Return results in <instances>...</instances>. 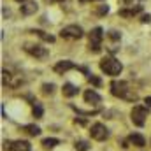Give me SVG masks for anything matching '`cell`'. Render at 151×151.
Returning <instances> with one entry per match:
<instances>
[{
    "label": "cell",
    "instance_id": "obj_25",
    "mask_svg": "<svg viewBox=\"0 0 151 151\" xmlns=\"http://www.w3.org/2000/svg\"><path fill=\"white\" fill-rule=\"evenodd\" d=\"M150 19H151L150 14H142V16H141V21H142V23H150Z\"/></svg>",
    "mask_w": 151,
    "mask_h": 151
},
{
    "label": "cell",
    "instance_id": "obj_24",
    "mask_svg": "<svg viewBox=\"0 0 151 151\" xmlns=\"http://www.w3.org/2000/svg\"><path fill=\"white\" fill-rule=\"evenodd\" d=\"M109 39H113V40H118V39H119V34H118V32H109Z\"/></svg>",
    "mask_w": 151,
    "mask_h": 151
},
{
    "label": "cell",
    "instance_id": "obj_10",
    "mask_svg": "<svg viewBox=\"0 0 151 151\" xmlns=\"http://www.w3.org/2000/svg\"><path fill=\"white\" fill-rule=\"evenodd\" d=\"M84 100H86V104H91V106H97V104H100V95L95 91V90H86L84 91Z\"/></svg>",
    "mask_w": 151,
    "mask_h": 151
},
{
    "label": "cell",
    "instance_id": "obj_14",
    "mask_svg": "<svg viewBox=\"0 0 151 151\" xmlns=\"http://www.w3.org/2000/svg\"><path fill=\"white\" fill-rule=\"evenodd\" d=\"M128 141H130L134 146H137V148H142V146L146 144V139H144L141 134H132V135L128 137Z\"/></svg>",
    "mask_w": 151,
    "mask_h": 151
},
{
    "label": "cell",
    "instance_id": "obj_19",
    "mask_svg": "<svg viewBox=\"0 0 151 151\" xmlns=\"http://www.w3.org/2000/svg\"><path fill=\"white\" fill-rule=\"evenodd\" d=\"M42 93L44 95H53L55 93V84L53 83H44L42 84Z\"/></svg>",
    "mask_w": 151,
    "mask_h": 151
},
{
    "label": "cell",
    "instance_id": "obj_8",
    "mask_svg": "<svg viewBox=\"0 0 151 151\" xmlns=\"http://www.w3.org/2000/svg\"><path fill=\"white\" fill-rule=\"evenodd\" d=\"M90 135H91V139H95V141H106V139L109 137V130L106 128V125L95 123V125H91V128H90Z\"/></svg>",
    "mask_w": 151,
    "mask_h": 151
},
{
    "label": "cell",
    "instance_id": "obj_12",
    "mask_svg": "<svg viewBox=\"0 0 151 151\" xmlns=\"http://www.w3.org/2000/svg\"><path fill=\"white\" fill-rule=\"evenodd\" d=\"M141 11H142L141 5H135V7L132 5L130 9H119V16H123V18H134V16L139 14Z\"/></svg>",
    "mask_w": 151,
    "mask_h": 151
},
{
    "label": "cell",
    "instance_id": "obj_27",
    "mask_svg": "<svg viewBox=\"0 0 151 151\" xmlns=\"http://www.w3.org/2000/svg\"><path fill=\"white\" fill-rule=\"evenodd\" d=\"M135 0H125V5H130V4H134Z\"/></svg>",
    "mask_w": 151,
    "mask_h": 151
},
{
    "label": "cell",
    "instance_id": "obj_11",
    "mask_svg": "<svg viewBox=\"0 0 151 151\" xmlns=\"http://www.w3.org/2000/svg\"><path fill=\"white\" fill-rule=\"evenodd\" d=\"M9 151H32V148H30V142H27V141H14Z\"/></svg>",
    "mask_w": 151,
    "mask_h": 151
},
{
    "label": "cell",
    "instance_id": "obj_26",
    "mask_svg": "<svg viewBox=\"0 0 151 151\" xmlns=\"http://www.w3.org/2000/svg\"><path fill=\"white\" fill-rule=\"evenodd\" d=\"M144 104H146V107L151 109V97H146V99H144Z\"/></svg>",
    "mask_w": 151,
    "mask_h": 151
},
{
    "label": "cell",
    "instance_id": "obj_7",
    "mask_svg": "<svg viewBox=\"0 0 151 151\" xmlns=\"http://www.w3.org/2000/svg\"><path fill=\"white\" fill-rule=\"evenodd\" d=\"M25 51H27L30 56L39 58V60H44V58L49 56V51H47L46 47H42L40 44H27V46H25Z\"/></svg>",
    "mask_w": 151,
    "mask_h": 151
},
{
    "label": "cell",
    "instance_id": "obj_17",
    "mask_svg": "<svg viewBox=\"0 0 151 151\" xmlns=\"http://www.w3.org/2000/svg\"><path fill=\"white\" fill-rule=\"evenodd\" d=\"M58 144H60V141H58V139H55V137L42 139V146H44V148H47V150H51V148H55V146H58Z\"/></svg>",
    "mask_w": 151,
    "mask_h": 151
},
{
    "label": "cell",
    "instance_id": "obj_1",
    "mask_svg": "<svg viewBox=\"0 0 151 151\" xmlns=\"http://www.w3.org/2000/svg\"><path fill=\"white\" fill-rule=\"evenodd\" d=\"M109 88H111V93L118 99H123V100H128V102L137 100V93L134 90H130L127 81H116L114 79V81H111Z\"/></svg>",
    "mask_w": 151,
    "mask_h": 151
},
{
    "label": "cell",
    "instance_id": "obj_2",
    "mask_svg": "<svg viewBox=\"0 0 151 151\" xmlns=\"http://www.w3.org/2000/svg\"><path fill=\"white\" fill-rule=\"evenodd\" d=\"M100 69H102V72H106L107 76H118L123 70V65L116 58H113V56H106L100 62Z\"/></svg>",
    "mask_w": 151,
    "mask_h": 151
},
{
    "label": "cell",
    "instance_id": "obj_9",
    "mask_svg": "<svg viewBox=\"0 0 151 151\" xmlns=\"http://www.w3.org/2000/svg\"><path fill=\"white\" fill-rule=\"evenodd\" d=\"M72 69H76V65L70 60H62V62H58L55 65V72L56 74H65L67 70H72Z\"/></svg>",
    "mask_w": 151,
    "mask_h": 151
},
{
    "label": "cell",
    "instance_id": "obj_23",
    "mask_svg": "<svg viewBox=\"0 0 151 151\" xmlns=\"http://www.w3.org/2000/svg\"><path fill=\"white\" fill-rule=\"evenodd\" d=\"M107 12H109V7H107V5H100V7L97 9V14H99V16H104V14H107Z\"/></svg>",
    "mask_w": 151,
    "mask_h": 151
},
{
    "label": "cell",
    "instance_id": "obj_30",
    "mask_svg": "<svg viewBox=\"0 0 151 151\" xmlns=\"http://www.w3.org/2000/svg\"><path fill=\"white\" fill-rule=\"evenodd\" d=\"M16 2H21V4H23V2H28V0H16Z\"/></svg>",
    "mask_w": 151,
    "mask_h": 151
},
{
    "label": "cell",
    "instance_id": "obj_29",
    "mask_svg": "<svg viewBox=\"0 0 151 151\" xmlns=\"http://www.w3.org/2000/svg\"><path fill=\"white\" fill-rule=\"evenodd\" d=\"M47 2H62V0H47Z\"/></svg>",
    "mask_w": 151,
    "mask_h": 151
},
{
    "label": "cell",
    "instance_id": "obj_3",
    "mask_svg": "<svg viewBox=\"0 0 151 151\" xmlns=\"http://www.w3.org/2000/svg\"><path fill=\"white\" fill-rule=\"evenodd\" d=\"M88 37H90V51L100 53V44H102V39H104V30L100 27H97V28H93L90 32Z\"/></svg>",
    "mask_w": 151,
    "mask_h": 151
},
{
    "label": "cell",
    "instance_id": "obj_28",
    "mask_svg": "<svg viewBox=\"0 0 151 151\" xmlns=\"http://www.w3.org/2000/svg\"><path fill=\"white\" fill-rule=\"evenodd\" d=\"M81 4H84V2H95V0H79ZM97 2H102V0H97Z\"/></svg>",
    "mask_w": 151,
    "mask_h": 151
},
{
    "label": "cell",
    "instance_id": "obj_6",
    "mask_svg": "<svg viewBox=\"0 0 151 151\" xmlns=\"http://www.w3.org/2000/svg\"><path fill=\"white\" fill-rule=\"evenodd\" d=\"M60 37L69 39V40H77V39L83 37V28L77 27V25H69V27L60 30Z\"/></svg>",
    "mask_w": 151,
    "mask_h": 151
},
{
    "label": "cell",
    "instance_id": "obj_16",
    "mask_svg": "<svg viewBox=\"0 0 151 151\" xmlns=\"http://www.w3.org/2000/svg\"><path fill=\"white\" fill-rule=\"evenodd\" d=\"M30 34H35L39 39H42V40H46V42H55V37H53V35H49V34H46V32H42V30H32Z\"/></svg>",
    "mask_w": 151,
    "mask_h": 151
},
{
    "label": "cell",
    "instance_id": "obj_4",
    "mask_svg": "<svg viewBox=\"0 0 151 151\" xmlns=\"http://www.w3.org/2000/svg\"><path fill=\"white\" fill-rule=\"evenodd\" d=\"M148 109L150 107H142V106H135L130 113V119L135 127H142L146 123V118H148Z\"/></svg>",
    "mask_w": 151,
    "mask_h": 151
},
{
    "label": "cell",
    "instance_id": "obj_13",
    "mask_svg": "<svg viewBox=\"0 0 151 151\" xmlns=\"http://www.w3.org/2000/svg\"><path fill=\"white\" fill-rule=\"evenodd\" d=\"M37 4L35 2H25V5H21V14L25 16H30V14H35L37 12Z\"/></svg>",
    "mask_w": 151,
    "mask_h": 151
},
{
    "label": "cell",
    "instance_id": "obj_18",
    "mask_svg": "<svg viewBox=\"0 0 151 151\" xmlns=\"http://www.w3.org/2000/svg\"><path fill=\"white\" fill-rule=\"evenodd\" d=\"M23 130H25L28 135H39V134H40V128H39L37 125H25Z\"/></svg>",
    "mask_w": 151,
    "mask_h": 151
},
{
    "label": "cell",
    "instance_id": "obj_20",
    "mask_svg": "<svg viewBox=\"0 0 151 151\" xmlns=\"http://www.w3.org/2000/svg\"><path fill=\"white\" fill-rule=\"evenodd\" d=\"M76 150L77 151H88L90 150V144H88L86 141H77V142H76Z\"/></svg>",
    "mask_w": 151,
    "mask_h": 151
},
{
    "label": "cell",
    "instance_id": "obj_5",
    "mask_svg": "<svg viewBox=\"0 0 151 151\" xmlns=\"http://www.w3.org/2000/svg\"><path fill=\"white\" fill-rule=\"evenodd\" d=\"M2 81H4V86H9V88H19L25 79L19 74H12L9 70H2Z\"/></svg>",
    "mask_w": 151,
    "mask_h": 151
},
{
    "label": "cell",
    "instance_id": "obj_22",
    "mask_svg": "<svg viewBox=\"0 0 151 151\" xmlns=\"http://www.w3.org/2000/svg\"><path fill=\"white\" fill-rule=\"evenodd\" d=\"M88 81L91 83V84H95V86H100V79L97 77V76H93V74H90L88 76Z\"/></svg>",
    "mask_w": 151,
    "mask_h": 151
},
{
    "label": "cell",
    "instance_id": "obj_21",
    "mask_svg": "<svg viewBox=\"0 0 151 151\" xmlns=\"http://www.w3.org/2000/svg\"><path fill=\"white\" fill-rule=\"evenodd\" d=\"M42 113H44V111H42V106H40V104H35V106H34V116H35V118H42Z\"/></svg>",
    "mask_w": 151,
    "mask_h": 151
},
{
    "label": "cell",
    "instance_id": "obj_15",
    "mask_svg": "<svg viewBox=\"0 0 151 151\" xmlns=\"http://www.w3.org/2000/svg\"><path fill=\"white\" fill-rule=\"evenodd\" d=\"M63 97H74L77 95V88H76L74 84H70V83H67V84H63Z\"/></svg>",
    "mask_w": 151,
    "mask_h": 151
}]
</instances>
